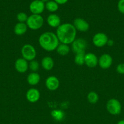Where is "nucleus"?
I'll return each instance as SVG.
<instances>
[{"instance_id": "1", "label": "nucleus", "mask_w": 124, "mask_h": 124, "mask_svg": "<svg viewBox=\"0 0 124 124\" xmlns=\"http://www.w3.org/2000/svg\"><path fill=\"white\" fill-rule=\"evenodd\" d=\"M56 35L60 42L65 44H70L76 38L77 30L73 24L64 23L57 27Z\"/></svg>"}, {"instance_id": "2", "label": "nucleus", "mask_w": 124, "mask_h": 124, "mask_svg": "<svg viewBox=\"0 0 124 124\" xmlns=\"http://www.w3.org/2000/svg\"><path fill=\"white\" fill-rule=\"evenodd\" d=\"M38 42L43 49L47 52H52L57 49L60 41L56 34L51 31H46L40 35Z\"/></svg>"}, {"instance_id": "3", "label": "nucleus", "mask_w": 124, "mask_h": 124, "mask_svg": "<svg viewBox=\"0 0 124 124\" xmlns=\"http://www.w3.org/2000/svg\"><path fill=\"white\" fill-rule=\"evenodd\" d=\"M44 19L40 15L32 14L29 16L26 21L27 27L33 30L40 29L43 26Z\"/></svg>"}, {"instance_id": "4", "label": "nucleus", "mask_w": 124, "mask_h": 124, "mask_svg": "<svg viewBox=\"0 0 124 124\" xmlns=\"http://www.w3.org/2000/svg\"><path fill=\"white\" fill-rule=\"evenodd\" d=\"M106 110L112 115H118L121 113L122 105L119 100L116 99H110L106 103Z\"/></svg>"}, {"instance_id": "5", "label": "nucleus", "mask_w": 124, "mask_h": 124, "mask_svg": "<svg viewBox=\"0 0 124 124\" xmlns=\"http://www.w3.org/2000/svg\"><path fill=\"white\" fill-rule=\"evenodd\" d=\"M21 53L23 58L27 61L34 60L36 56V50L35 47L30 44H25L22 47Z\"/></svg>"}, {"instance_id": "6", "label": "nucleus", "mask_w": 124, "mask_h": 124, "mask_svg": "<svg viewBox=\"0 0 124 124\" xmlns=\"http://www.w3.org/2000/svg\"><path fill=\"white\" fill-rule=\"evenodd\" d=\"M86 46V41L83 38L75 39L72 43V48L75 54L79 53H85Z\"/></svg>"}, {"instance_id": "7", "label": "nucleus", "mask_w": 124, "mask_h": 124, "mask_svg": "<svg viewBox=\"0 0 124 124\" xmlns=\"http://www.w3.org/2000/svg\"><path fill=\"white\" fill-rule=\"evenodd\" d=\"M108 38L105 33L102 32L97 33L92 38L94 45L97 47H102L107 44Z\"/></svg>"}, {"instance_id": "8", "label": "nucleus", "mask_w": 124, "mask_h": 124, "mask_svg": "<svg viewBox=\"0 0 124 124\" xmlns=\"http://www.w3.org/2000/svg\"><path fill=\"white\" fill-rule=\"evenodd\" d=\"M45 8V4L41 0H34L29 6V9L32 14L40 15Z\"/></svg>"}, {"instance_id": "9", "label": "nucleus", "mask_w": 124, "mask_h": 124, "mask_svg": "<svg viewBox=\"0 0 124 124\" xmlns=\"http://www.w3.org/2000/svg\"><path fill=\"white\" fill-rule=\"evenodd\" d=\"M113 64V58L109 54H103L99 58L98 64L102 69H108Z\"/></svg>"}, {"instance_id": "10", "label": "nucleus", "mask_w": 124, "mask_h": 124, "mask_svg": "<svg viewBox=\"0 0 124 124\" xmlns=\"http://www.w3.org/2000/svg\"><path fill=\"white\" fill-rule=\"evenodd\" d=\"M73 25L77 30L82 31V32H85L89 29V25L88 23L85 19L80 18H78L74 19Z\"/></svg>"}, {"instance_id": "11", "label": "nucleus", "mask_w": 124, "mask_h": 124, "mask_svg": "<svg viewBox=\"0 0 124 124\" xmlns=\"http://www.w3.org/2000/svg\"><path fill=\"white\" fill-rule=\"evenodd\" d=\"M26 99L29 102L35 103L40 99V93L36 88H32L28 90L26 94Z\"/></svg>"}, {"instance_id": "12", "label": "nucleus", "mask_w": 124, "mask_h": 124, "mask_svg": "<svg viewBox=\"0 0 124 124\" xmlns=\"http://www.w3.org/2000/svg\"><path fill=\"white\" fill-rule=\"evenodd\" d=\"M46 88L51 91L56 90L58 88L60 82L58 79L55 76H49L45 82Z\"/></svg>"}, {"instance_id": "13", "label": "nucleus", "mask_w": 124, "mask_h": 124, "mask_svg": "<svg viewBox=\"0 0 124 124\" xmlns=\"http://www.w3.org/2000/svg\"><path fill=\"white\" fill-rule=\"evenodd\" d=\"M16 70L20 73H24L27 71L29 68L27 61L24 58H18L15 62Z\"/></svg>"}, {"instance_id": "14", "label": "nucleus", "mask_w": 124, "mask_h": 124, "mask_svg": "<svg viewBox=\"0 0 124 124\" xmlns=\"http://www.w3.org/2000/svg\"><path fill=\"white\" fill-rule=\"evenodd\" d=\"M98 58L97 56L92 53L85 54V64L89 68H94L98 64Z\"/></svg>"}, {"instance_id": "15", "label": "nucleus", "mask_w": 124, "mask_h": 124, "mask_svg": "<svg viewBox=\"0 0 124 124\" xmlns=\"http://www.w3.org/2000/svg\"><path fill=\"white\" fill-rule=\"evenodd\" d=\"M47 23L52 27H58L61 25L60 18L56 14H51L47 16Z\"/></svg>"}, {"instance_id": "16", "label": "nucleus", "mask_w": 124, "mask_h": 124, "mask_svg": "<svg viewBox=\"0 0 124 124\" xmlns=\"http://www.w3.org/2000/svg\"><path fill=\"white\" fill-rule=\"evenodd\" d=\"M14 32L18 36L24 35L26 33L27 30V25L26 23H18L16 24L14 27Z\"/></svg>"}, {"instance_id": "17", "label": "nucleus", "mask_w": 124, "mask_h": 124, "mask_svg": "<svg viewBox=\"0 0 124 124\" xmlns=\"http://www.w3.org/2000/svg\"><path fill=\"white\" fill-rule=\"evenodd\" d=\"M54 62L52 58L50 56H45L41 60V66L44 70H51L53 69Z\"/></svg>"}, {"instance_id": "18", "label": "nucleus", "mask_w": 124, "mask_h": 124, "mask_svg": "<svg viewBox=\"0 0 124 124\" xmlns=\"http://www.w3.org/2000/svg\"><path fill=\"white\" fill-rule=\"evenodd\" d=\"M40 81V76L38 73L32 72L28 75L27 81L30 85H36Z\"/></svg>"}, {"instance_id": "19", "label": "nucleus", "mask_w": 124, "mask_h": 124, "mask_svg": "<svg viewBox=\"0 0 124 124\" xmlns=\"http://www.w3.org/2000/svg\"><path fill=\"white\" fill-rule=\"evenodd\" d=\"M56 50H57V52L58 53V54L62 56L67 55L70 52V48L68 45L62 43L58 45Z\"/></svg>"}, {"instance_id": "20", "label": "nucleus", "mask_w": 124, "mask_h": 124, "mask_svg": "<svg viewBox=\"0 0 124 124\" xmlns=\"http://www.w3.org/2000/svg\"><path fill=\"white\" fill-rule=\"evenodd\" d=\"M51 116L57 121H61L64 119V113L60 110H54L51 112Z\"/></svg>"}, {"instance_id": "21", "label": "nucleus", "mask_w": 124, "mask_h": 124, "mask_svg": "<svg viewBox=\"0 0 124 124\" xmlns=\"http://www.w3.org/2000/svg\"><path fill=\"white\" fill-rule=\"evenodd\" d=\"M45 8L50 12H55L58 10V4L53 1H49L45 4Z\"/></svg>"}, {"instance_id": "22", "label": "nucleus", "mask_w": 124, "mask_h": 124, "mask_svg": "<svg viewBox=\"0 0 124 124\" xmlns=\"http://www.w3.org/2000/svg\"><path fill=\"white\" fill-rule=\"evenodd\" d=\"M85 53H79L75 54L74 58V62L79 65H82L85 64Z\"/></svg>"}, {"instance_id": "23", "label": "nucleus", "mask_w": 124, "mask_h": 124, "mask_svg": "<svg viewBox=\"0 0 124 124\" xmlns=\"http://www.w3.org/2000/svg\"><path fill=\"white\" fill-rule=\"evenodd\" d=\"M87 99L91 104H96L98 101V95L94 92H90L88 94Z\"/></svg>"}, {"instance_id": "24", "label": "nucleus", "mask_w": 124, "mask_h": 124, "mask_svg": "<svg viewBox=\"0 0 124 124\" xmlns=\"http://www.w3.org/2000/svg\"><path fill=\"white\" fill-rule=\"evenodd\" d=\"M29 68L32 72H36L39 70L40 65L36 61L32 60L30 61V63L29 64Z\"/></svg>"}, {"instance_id": "25", "label": "nucleus", "mask_w": 124, "mask_h": 124, "mask_svg": "<svg viewBox=\"0 0 124 124\" xmlns=\"http://www.w3.org/2000/svg\"><path fill=\"white\" fill-rule=\"evenodd\" d=\"M27 15L24 12H19L17 15V19L19 23H25L27 20Z\"/></svg>"}, {"instance_id": "26", "label": "nucleus", "mask_w": 124, "mask_h": 124, "mask_svg": "<svg viewBox=\"0 0 124 124\" xmlns=\"http://www.w3.org/2000/svg\"><path fill=\"white\" fill-rule=\"evenodd\" d=\"M117 8L120 13L124 14V0H119L117 4Z\"/></svg>"}, {"instance_id": "27", "label": "nucleus", "mask_w": 124, "mask_h": 124, "mask_svg": "<svg viewBox=\"0 0 124 124\" xmlns=\"http://www.w3.org/2000/svg\"><path fill=\"white\" fill-rule=\"evenodd\" d=\"M116 71L120 75H124V63H120L116 67Z\"/></svg>"}, {"instance_id": "28", "label": "nucleus", "mask_w": 124, "mask_h": 124, "mask_svg": "<svg viewBox=\"0 0 124 124\" xmlns=\"http://www.w3.org/2000/svg\"><path fill=\"white\" fill-rule=\"evenodd\" d=\"M68 0H54L55 2H57L58 4H64L68 2Z\"/></svg>"}, {"instance_id": "29", "label": "nucleus", "mask_w": 124, "mask_h": 124, "mask_svg": "<svg viewBox=\"0 0 124 124\" xmlns=\"http://www.w3.org/2000/svg\"><path fill=\"white\" fill-rule=\"evenodd\" d=\"M113 43H114V42H113V40H109V39H108V42H107V44H108V46H113Z\"/></svg>"}, {"instance_id": "30", "label": "nucleus", "mask_w": 124, "mask_h": 124, "mask_svg": "<svg viewBox=\"0 0 124 124\" xmlns=\"http://www.w3.org/2000/svg\"><path fill=\"white\" fill-rule=\"evenodd\" d=\"M117 124H124V120H120L117 122Z\"/></svg>"}, {"instance_id": "31", "label": "nucleus", "mask_w": 124, "mask_h": 124, "mask_svg": "<svg viewBox=\"0 0 124 124\" xmlns=\"http://www.w3.org/2000/svg\"><path fill=\"white\" fill-rule=\"evenodd\" d=\"M41 1H43V2H48V1H49L50 0H41Z\"/></svg>"}]
</instances>
